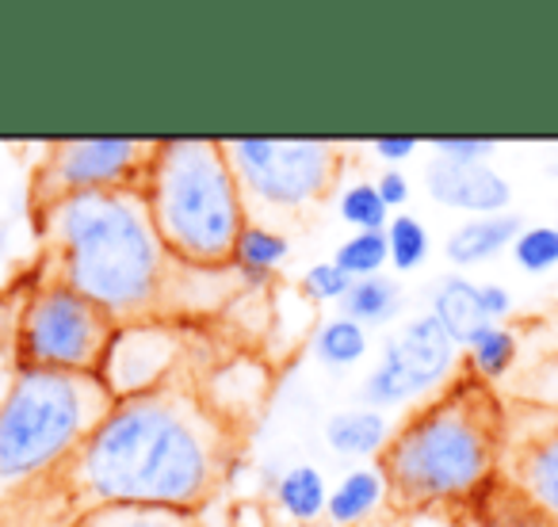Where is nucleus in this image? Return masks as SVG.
I'll return each mask as SVG.
<instances>
[{
  "label": "nucleus",
  "mask_w": 558,
  "mask_h": 527,
  "mask_svg": "<svg viewBox=\"0 0 558 527\" xmlns=\"http://www.w3.org/2000/svg\"><path fill=\"white\" fill-rule=\"evenodd\" d=\"M222 466V417L199 394L165 382L111 405L54 474L85 493L88 512L111 504L192 512L218 486Z\"/></svg>",
  "instance_id": "1"
},
{
  "label": "nucleus",
  "mask_w": 558,
  "mask_h": 527,
  "mask_svg": "<svg viewBox=\"0 0 558 527\" xmlns=\"http://www.w3.org/2000/svg\"><path fill=\"white\" fill-rule=\"evenodd\" d=\"M47 260L43 283H65L123 326L146 314L165 283V245L142 187L81 192L39 210Z\"/></svg>",
  "instance_id": "2"
},
{
  "label": "nucleus",
  "mask_w": 558,
  "mask_h": 527,
  "mask_svg": "<svg viewBox=\"0 0 558 527\" xmlns=\"http://www.w3.org/2000/svg\"><path fill=\"white\" fill-rule=\"evenodd\" d=\"M505 440V405L489 382L459 379L398 428L379 455L387 497L398 508H433L471 501L497 474Z\"/></svg>",
  "instance_id": "3"
},
{
  "label": "nucleus",
  "mask_w": 558,
  "mask_h": 527,
  "mask_svg": "<svg viewBox=\"0 0 558 527\" xmlns=\"http://www.w3.org/2000/svg\"><path fill=\"white\" fill-rule=\"evenodd\" d=\"M142 192L165 253L192 268H218L233 260L245 207L222 142H154Z\"/></svg>",
  "instance_id": "4"
},
{
  "label": "nucleus",
  "mask_w": 558,
  "mask_h": 527,
  "mask_svg": "<svg viewBox=\"0 0 558 527\" xmlns=\"http://www.w3.org/2000/svg\"><path fill=\"white\" fill-rule=\"evenodd\" d=\"M111 405L116 397L100 375L20 367L0 402V504L27 481L54 474Z\"/></svg>",
  "instance_id": "5"
},
{
  "label": "nucleus",
  "mask_w": 558,
  "mask_h": 527,
  "mask_svg": "<svg viewBox=\"0 0 558 527\" xmlns=\"http://www.w3.org/2000/svg\"><path fill=\"white\" fill-rule=\"evenodd\" d=\"M119 321L65 283H35L20 306L16 321V364L43 371L96 375L104 364Z\"/></svg>",
  "instance_id": "6"
},
{
  "label": "nucleus",
  "mask_w": 558,
  "mask_h": 527,
  "mask_svg": "<svg viewBox=\"0 0 558 527\" xmlns=\"http://www.w3.org/2000/svg\"><path fill=\"white\" fill-rule=\"evenodd\" d=\"M222 146L241 192L268 207L318 203L344 172V154L322 138H238Z\"/></svg>",
  "instance_id": "7"
},
{
  "label": "nucleus",
  "mask_w": 558,
  "mask_h": 527,
  "mask_svg": "<svg viewBox=\"0 0 558 527\" xmlns=\"http://www.w3.org/2000/svg\"><path fill=\"white\" fill-rule=\"evenodd\" d=\"M154 142L134 138H73L58 142L35 176V210L81 192L146 187Z\"/></svg>",
  "instance_id": "8"
},
{
  "label": "nucleus",
  "mask_w": 558,
  "mask_h": 527,
  "mask_svg": "<svg viewBox=\"0 0 558 527\" xmlns=\"http://www.w3.org/2000/svg\"><path fill=\"white\" fill-rule=\"evenodd\" d=\"M456 341L444 333L440 321L433 314H421L387 336L379 367L364 379L360 394L367 405H379V409L413 402L456 371Z\"/></svg>",
  "instance_id": "9"
},
{
  "label": "nucleus",
  "mask_w": 558,
  "mask_h": 527,
  "mask_svg": "<svg viewBox=\"0 0 558 527\" xmlns=\"http://www.w3.org/2000/svg\"><path fill=\"white\" fill-rule=\"evenodd\" d=\"M497 478L517 489L539 516L558 527V413L512 402L505 409V440Z\"/></svg>",
  "instance_id": "10"
},
{
  "label": "nucleus",
  "mask_w": 558,
  "mask_h": 527,
  "mask_svg": "<svg viewBox=\"0 0 558 527\" xmlns=\"http://www.w3.org/2000/svg\"><path fill=\"white\" fill-rule=\"evenodd\" d=\"M180 359V341L177 333H169L165 326H146V321H131L119 326V333L111 336L108 352H104L100 379L108 387V394L116 402L123 397H138L149 390L165 387L169 371Z\"/></svg>",
  "instance_id": "11"
},
{
  "label": "nucleus",
  "mask_w": 558,
  "mask_h": 527,
  "mask_svg": "<svg viewBox=\"0 0 558 527\" xmlns=\"http://www.w3.org/2000/svg\"><path fill=\"white\" fill-rule=\"evenodd\" d=\"M425 184H428V199L440 203L448 210H466V215H505L512 203V187L494 164L474 161V164H459V161H444L436 157L425 169Z\"/></svg>",
  "instance_id": "12"
},
{
  "label": "nucleus",
  "mask_w": 558,
  "mask_h": 527,
  "mask_svg": "<svg viewBox=\"0 0 558 527\" xmlns=\"http://www.w3.org/2000/svg\"><path fill=\"white\" fill-rule=\"evenodd\" d=\"M520 230H524V222H520V215H512V210H505V215L466 218L463 225H456V230L448 233L444 256H448L456 268H474V264L494 260L501 248H512Z\"/></svg>",
  "instance_id": "13"
},
{
  "label": "nucleus",
  "mask_w": 558,
  "mask_h": 527,
  "mask_svg": "<svg viewBox=\"0 0 558 527\" xmlns=\"http://www.w3.org/2000/svg\"><path fill=\"white\" fill-rule=\"evenodd\" d=\"M428 314L440 321V329L456 341V348H471L474 336L494 326L486 303H482V283H471L463 275H444Z\"/></svg>",
  "instance_id": "14"
},
{
  "label": "nucleus",
  "mask_w": 558,
  "mask_h": 527,
  "mask_svg": "<svg viewBox=\"0 0 558 527\" xmlns=\"http://www.w3.org/2000/svg\"><path fill=\"white\" fill-rule=\"evenodd\" d=\"M463 527H550V519L539 516L517 489H509L494 474V478L466 501Z\"/></svg>",
  "instance_id": "15"
},
{
  "label": "nucleus",
  "mask_w": 558,
  "mask_h": 527,
  "mask_svg": "<svg viewBox=\"0 0 558 527\" xmlns=\"http://www.w3.org/2000/svg\"><path fill=\"white\" fill-rule=\"evenodd\" d=\"M390 440V425L379 409H341L326 420V443L337 455L367 458L383 455Z\"/></svg>",
  "instance_id": "16"
},
{
  "label": "nucleus",
  "mask_w": 558,
  "mask_h": 527,
  "mask_svg": "<svg viewBox=\"0 0 558 527\" xmlns=\"http://www.w3.org/2000/svg\"><path fill=\"white\" fill-rule=\"evenodd\" d=\"M383 501H387V481H383V470L379 466H360V470L344 474L341 486L329 489L326 516L333 527H356L360 519L372 516Z\"/></svg>",
  "instance_id": "17"
},
{
  "label": "nucleus",
  "mask_w": 558,
  "mask_h": 527,
  "mask_svg": "<svg viewBox=\"0 0 558 527\" xmlns=\"http://www.w3.org/2000/svg\"><path fill=\"white\" fill-rule=\"evenodd\" d=\"M276 501H279V508L288 512V519H295V524L306 527V524H314L318 516H326L329 486H326V478H322L318 466L299 463V466H291L283 478H279Z\"/></svg>",
  "instance_id": "18"
},
{
  "label": "nucleus",
  "mask_w": 558,
  "mask_h": 527,
  "mask_svg": "<svg viewBox=\"0 0 558 527\" xmlns=\"http://www.w3.org/2000/svg\"><path fill=\"white\" fill-rule=\"evenodd\" d=\"M344 318L360 321L364 329L387 326L402 314V291L387 275H367V280H352V291L344 295Z\"/></svg>",
  "instance_id": "19"
},
{
  "label": "nucleus",
  "mask_w": 558,
  "mask_h": 527,
  "mask_svg": "<svg viewBox=\"0 0 558 527\" xmlns=\"http://www.w3.org/2000/svg\"><path fill=\"white\" fill-rule=\"evenodd\" d=\"M291 241L283 233L268 230V225L245 222L238 233V245H233V264H238L245 275H268L271 268L288 260Z\"/></svg>",
  "instance_id": "20"
},
{
  "label": "nucleus",
  "mask_w": 558,
  "mask_h": 527,
  "mask_svg": "<svg viewBox=\"0 0 558 527\" xmlns=\"http://www.w3.org/2000/svg\"><path fill=\"white\" fill-rule=\"evenodd\" d=\"M367 348H372V341H367V329L360 326V321L352 318H333L326 321V326L318 329V336H314V356L322 359L326 367H352L360 364V359L367 356Z\"/></svg>",
  "instance_id": "21"
},
{
  "label": "nucleus",
  "mask_w": 558,
  "mask_h": 527,
  "mask_svg": "<svg viewBox=\"0 0 558 527\" xmlns=\"http://www.w3.org/2000/svg\"><path fill=\"white\" fill-rule=\"evenodd\" d=\"M466 352H471L474 375H478L482 382H501L505 375L512 371V364H517L520 341H517V333H512V329L489 326V329H482V333L474 336Z\"/></svg>",
  "instance_id": "22"
},
{
  "label": "nucleus",
  "mask_w": 558,
  "mask_h": 527,
  "mask_svg": "<svg viewBox=\"0 0 558 527\" xmlns=\"http://www.w3.org/2000/svg\"><path fill=\"white\" fill-rule=\"evenodd\" d=\"M387 253H390V264H395L398 272L410 275L417 272L421 264L428 260V248H433V237H428L425 222L417 215H390L387 222Z\"/></svg>",
  "instance_id": "23"
},
{
  "label": "nucleus",
  "mask_w": 558,
  "mask_h": 527,
  "mask_svg": "<svg viewBox=\"0 0 558 527\" xmlns=\"http://www.w3.org/2000/svg\"><path fill=\"white\" fill-rule=\"evenodd\" d=\"M337 210H341V222L352 225L356 233H383L390 222V207L383 203L375 180H356V184L344 187Z\"/></svg>",
  "instance_id": "24"
},
{
  "label": "nucleus",
  "mask_w": 558,
  "mask_h": 527,
  "mask_svg": "<svg viewBox=\"0 0 558 527\" xmlns=\"http://www.w3.org/2000/svg\"><path fill=\"white\" fill-rule=\"evenodd\" d=\"M333 264L341 268L344 275H349V280L383 275V268L390 264L387 233H352L349 241H341V245H337Z\"/></svg>",
  "instance_id": "25"
},
{
  "label": "nucleus",
  "mask_w": 558,
  "mask_h": 527,
  "mask_svg": "<svg viewBox=\"0 0 558 527\" xmlns=\"http://www.w3.org/2000/svg\"><path fill=\"white\" fill-rule=\"evenodd\" d=\"M77 527H195L187 512H169V508H93L81 516Z\"/></svg>",
  "instance_id": "26"
},
{
  "label": "nucleus",
  "mask_w": 558,
  "mask_h": 527,
  "mask_svg": "<svg viewBox=\"0 0 558 527\" xmlns=\"http://www.w3.org/2000/svg\"><path fill=\"white\" fill-rule=\"evenodd\" d=\"M512 260L532 275L558 268V225H524L512 241Z\"/></svg>",
  "instance_id": "27"
},
{
  "label": "nucleus",
  "mask_w": 558,
  "mask_h": 527,
  "mask_svg": "<svg viewBox=\"0 0 558 527\" xmlns=\"http://www.w3.org/2000/svg\"><path fill=\"white\" fill-rule=\"evenodd\" d=\"M512 402H527L558 413V356H550L547 364H539L520 382H512Z\"/></svg>",
  "instance_id": "28"
},
{
  "label": "nucleus",
  "mask_w": 558,
  "mask_h": 527,
  "mask_svg": "<svg viewBox=\"0 0 558 527\" xmlns=\"http://www.w3.org/2000/svg\"><path fill=\"white\" fill-rule=\"evenodd\" d=\"M303 291L314 298V303H344V295L352 291V280L337 268L333 260H318L306 268Z\"/></svg>",
  "instance_id": "29"
},
{
  "label": "nucleus",
  "mask_w": 558,
  "mask_h": 527,
  "mask_svg": "<svg viewBox=\"0 0 558 527\" xmlns=\"http://www.w3.org/2000/svg\"><path fill=\"white\" fill-rule=\"evenodd\" d=\"M428 146L436 149V157L444 161H459V164H474L486 161L497 149V138H433Z\"/></svg>",
  "instance_id": "30"
},
{
  "label": "nucleus",
  "mask_w": 558,
  "mask_h": 527,
  "mask_svg": "<svg viewBox=\"0 0 558 527\" xmlns=\"http://www.w3.org/2000/svg\"><path fill=\"white\" fill-rule=\"evenodd\" d=\"M417 146H421V142L413 138V134H395V138H375L372 142L375 157H379V161H387V164L410 161V157L417 154Z\"/></svg>",
  "instance_id": "31"
},
{
  "label": "nucleus",
  "mask_w": 558,
  "mask_h": 527,
  "mask_svg": "<svg viewBox=\"0 0 558 527\" xmlns=\"http://www.w3.org/2000/svg\"><path fill=\"white\" fill-rule=\"evenodd\" d=\"M375 187H379L383 203H387L390 210H395V207H405V203H410V180H405L398 169H387V172H383V176L375 180Z\"/></svg>",
  "instance_id": "32"
},
{
  "label": "nucleus",
  "mask_w": 558,
  "mask_h": 527,
  "mask_svg": "<svg viewBox=\"0 0 558 527\" xmlns=\"http://www.w3.org/2000/svg\"><path fill=\"white\" fill-rule=\"evenodd\" d=\"M482 303H486V314L494 326H501L512 310V295L501 287V283H482Z\"/></svg>",
  "instance_id": "33"
},
{
  "label": "nucleus",
  "mask_w": 558,
  "mask_h": 527,
  "mask_svg": "<svg viewBox=\"0 0 558 527\" xmlns=\"http://www.w3.org/2000/svg\"><path fill=\"white\" fill-rule=\"evenodd\" d=\"M9 253V222H4V218H0V256Z\"/></svg>",
  "instance_id": "34"
}]
</instances>
